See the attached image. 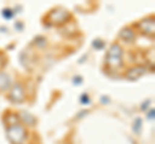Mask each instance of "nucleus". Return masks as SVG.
Returning <instances> with one entry per match:
<instances>
[{
	"mask_svg": "<svg viewBox=\"0 0 155 144\" xmlns=\"http://www.w3.org/2000/svg\"><path fill=\"white\" fill-rule=\"evenodd\" d=\"M120 37H122L123 40H125L127 42H132V41L136 40V32L132 30V28L125 27L122 30V32H120Z\"/></svg>",
	"mask_w": 155,
	"mask_h": 144,
	"instance_id": "obj_7",
	"label": "nucleus"
},
{
	"mask_svg": "<svg viewBox=\"0 0 155 144\" xmlns=\"http://www.w3.org/2000/svg\"><path fill=\"white\" fill-rule=\"evenodd\" d=\"M123 50L118 44H113L109 50V54L106 57V62L110 67H119L123 64Z\"/></svg>",
	"mask_w": 155,
	"mask_h": 144,
	"instance_id": "obj_2",
	"label": "nucleus"
},
{
	"mask_svg": "<svg viewBox=\"0 0 155 144\" xmlns=\"http://www.w3.org/2000/svg\"><path fill=\"white\" fill-rule=\"evenodd\" d=\"M48 18H49V21L53 25H62V23H65L70 18V13L67 12L66 9L58 8L56 11H53Z\"/></svg>",
	"mask_w": 155,
	"mask_h": 144,
	"instance_id": "obj_3",
	"label": "nucleus"
},
{
	"mask_svg": "<svg viewBox=\"0 0 155 144\" xmlns=\"http://www.w3.org/2000/svg\"><path fill=\"white\" fill-rule=\"evenodd\" d=\"M9 100H12L13 103H22L26 99V94H25V89L21 84H16L13 86V89L9 93Z\"/></svg>",
	"mask_w": 155,
	"mask_h": 144,
	"instance_id": "obj_4",
	"label": "nucleus"
},
{
	"mask_svg": "<svg viewBox=\"0 0 155 144\" xmlns=\"http://www.w3.org/2000/svg\"><path fill=\"white\" fill-rule=\"evenodd\" d=\"M21 120H23V121L26 122V125H31V126L35 124V118L26 112H21V114H19V121H21Z\"/></svg>",
	"mask_w": 155,
	"mask_h": 144,
	"instance_id": "obj_9",
	"label": "nucleus"
},
{
	"mask_svg": "<svg viewBox=\"0 0 155 144\" xmlns=\"http://www.w3.org/2000/svg\"><path fill=\"white\" fill-rule=\"evenodd\" d=\"M19 122V117L17 114H7L5 116V124L7 126H11V125H14V124H18Z\"/></svg>",
	"mask_w": 155,
	"mask_h": 144,
	"instance_id": "obj_10",
	"label": "nucleus"
},
{
	"mask_svg": "<svg viewBox=\"0 0 155 144\" xmlns=\"http://www.w3.org/2000/svg\"><path fill=\"white\" fill-rule=\"evenodd\" d=\"M138 28L145 35H154V18H145L143 21L138 23Z\"/></svg>",
	"mask_w": 155,
	"mask_h": 144,
	"instance_id": "obj_5",
	"label": "nucleus"
},
{
	"mask_svg": "<svg viewBox=\"0 0 155 144\" xmlns=\"http://www.w3.org/2000/svg\"><path fill=\"white\" fill-rule=\"evenodd\" d=\"M7 134H8V139L12 142V144H22L27 136L26 129L21 122L7 126Z\"/></svg>",
	"mask_w": 155,
	"mask_h": 144,
	"instance_id": "obj_1",
	"label": "nucleus"
},
{
	"mask_svg": "<svg viewBox=\"0 0 155 144\" xmlns=\"http://www.w3.org/2000/svg\"><path fill=\"white\" fill-rule=\"evenodd\" d=\"M145 72V68L143 67H133L130 68L128 72H127V79L128 80H137L140 76H142V74Z\"/></svg>",
	"mask_w": 155,
	"mask_h": 144,
	"instance_id": "obj_8",
	"label": "nucleus"
},
{
	"mask_svg": "<svg viewBox=\"0 0 155 144\" xmlns=\"http://www.w3.org/2000/svg\"><path fill=\"white\" fill-rule=\"evenodd\" d=\"M11 89V79L5 72H0V93H4Z\"/></svg>",
	"mask_w": 155,
	"mask_h": 144,
	"instance_id": "obj_6",
	"label": "nucleus"
}]
</instances>
